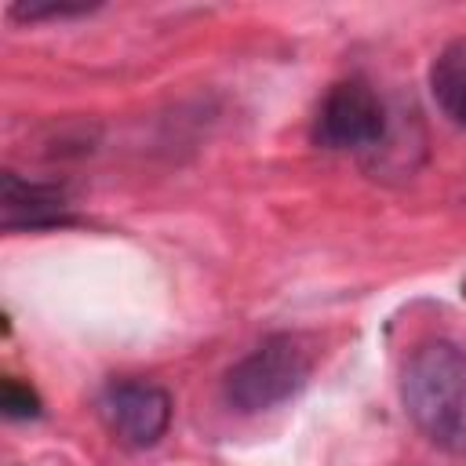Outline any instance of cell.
Here are the masks:
<instances>
[{"label": "cell", "instance_id": "5b68a950", "mask_svg": "<svg viewBox=\"0 0 466 466\" xmlns=\"http://www.w3.org/2000/svg\"><path fill=\"white\" fill-rule=\"evenodd\" d=\"M0 226L7 233L18 229H55V226H73V204H69V189L58 182H29L15 171L0 175Z\"/></svg>", "mask_w": 466, "mask_h": 466}, {"label": "cell", "instance_id": "52a82bcc", "mask_svg": "<svg viewBox=\"0 0 466 466\" xmlns=\"http://www.w3.org/2000/svg\"><path fill=\"white\" fill-rule=\"evenodd\" d=\"M0 411H4L7 419H15V422H22V419H40V415H44V400H40V393H36L29 382L7 375V379L0 382Z\"/></svg>", "mask_w": 466, "mask_h": 466}, {"label": "cell", "instance_id": "ba28073f", "mask_svg": "<svg viewBox=\"0 0 466 466\" xmlns=\"http://www.w3.org/2000/svg\"><path fill=\"white\" fill-rule=\"evenodd\" d=\"M98 4H11L15 18L25 22H40V18H76V15H91Z\"/></svg>", "mask_w": 466, "mask_h": 466}, {"label": "cell", "instance_id": "8992f818", "mask_svg": "<svg viewBox=\"0 0 466 466\" xmlns=\"http://www.w3.org/2000/svg\"><path fill=\"white\" fill-rule=\"evenodd\" d=\"M430 95L455 127H466V36L448 40L430 62Z\"/></svg>", "mask_w": 466, "mask_h": 466}, {"label": "cell", "instance_id": "7a4b0ae2", "mask_svg": "<svg viewBox=\"0 0 466 466\" xmlns=\"http://www.w3.org/2000/svg\"><path fill=\"white\" fill-rule=\"evenodd\" d=\"M313 360L302 342L288 331L266 335L251 353H244L222 379V400L237 415H262L302 393Z\"/></svg>", "mask_w": 466, "mask_h": 466}, {"label": "cell", "instance_id": "6da1fadb", "mask_svg": "<svg viewBox=\"0 0 466 466\" xmlns=\"http://www.w3.org/2000/svg\"><path fill=\"white\" fill-rule=\"evenodd\" d=\"M400 404L426 444L466 455V350L451 339L419 342L400 368Z\"/></svg>", "mask_w": 466, "mask_h": 466}, {"label": "cell", "instance_id": "277c9868", "mask_svg": "<svg viewBox=\"0 0 466 466\" xmlns=\"http://www.w3.org/2000/svg\"><path fill=\"white\" fill-rule=\"evenodd\" d=\"M98 415L120 444L153 448L171 426L175 400L149 379H113L98 393Z\"/></svg>", "mask_w": 466, "mask_h": 466}, {"label": "cell", "instance_id": "3957f363", "mask_svg": "<svg viewBox=\"0 0 466 466\" xmlns=\"http://www.w3.org/2000/svg\"><path fill=\"white\" fill-rule=\"evenodd\" d=\"M386 106L379 91L368 80H339L328 87L317 120H313V142L331 149V153H350V149H371L386 138Z\"/></svg>", "mask_w": 466, "mask_h": 466}, {"label": "cell", "instance_id": "9c48e42d", "mask_svg": "<svg viewBox=\"0 0 466 466\" xmlns=\"http://www.w3.org/2000/svg\"><path fill=\"white\" fill-rule=\"evenodd\" d=\"M462 295H466V280H462Z\"/></svg>", "mask_w": 466, "mask_h": 466}]
</instances>
